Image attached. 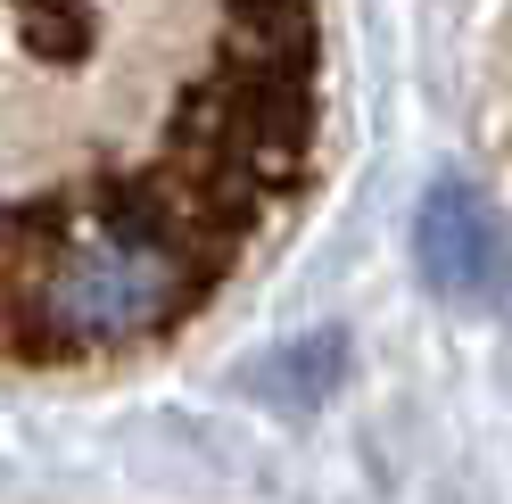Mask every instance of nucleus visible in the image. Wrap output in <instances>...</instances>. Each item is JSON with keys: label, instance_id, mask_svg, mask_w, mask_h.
<instances>
[{"label": "nucleus", "instance_id": "1", "mask_svg": "<svg viewBox=\"0 0 512 504\" xmlns=\"http://www.w3.org/2000/svg\"><path fill=\"white\" fill-rule=\"evenodd\" d=\"M223 290L215 273H199L182 248L149 240V232H116V224H91V240H58L50 257L25 281V306L58 331L67 364L83 356H108V348H133V339L174 331L182 314H199Z\"/></svg>", "mask_w": 512, "mask_h": 504}, {"label": "nucleus", "instance_id": "2", "mask_svg": "<svg viewBox=\"0 0 512 504\" xmlns=\"http://www.w3.org/2000/svg\"><path fill=\"white\" fill-rule=\"evenodd\" d=\"M422 273L446 298H479L496 281V215L455 182L422 199Z\"/></svg>", "mask_w": 512, "mask_h": 504}, {"label": "nucleus", "instance_id": "3", "mask_svg": "<svg viewBox=\"0 0 512 504\" xmlns=\"http://www.w3.org/2000/svg\"><path fill=\"white\" fill-rule=\"evenodd\" d=\"M339 364H347V339H339V331H314L306 348L265 356L248 381H256V397H273V405H323V397L339 389Z\"/></svg>", "mask_w": 512, "mask_h": 504}, {"label": "nucleus", "instance_id": "4", "mask_svg": "<svg viewBox=\"0 0 512 504\" xmlns=\"http://www.w3.org/2000/svg\"><path fill=\"white\" fill-rule=\"evenodd\" d=\"M17 42L50 67H83L100 50V17H91V0H17Z\"/></svg>", "mask_w": 512, "mask_h": 504}]
</instances>
